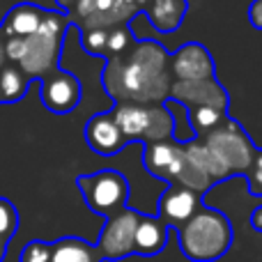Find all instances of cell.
Instances as JSON below:
<instances>
[{
	"label": "cell",
	"instance_id": "1",
	"mask_svg": "<svg viewBox=\"0 0 262 262\" xmlns=\"http://www.w3.org/2000/svg\"><path fill=\"white\" fill-rule=\"evenodd\" d=\"M170 53L154 39H138L122 55L106 60L101 72L108 97L113 104H163L170 97Z\"/></svg>",
	"mask_w": 262,
	"mask_h": 262
},
{
	"label": "cell",
	"instance_id": "2",
	"mask_svg": "<svg viewBox=\"0 0 262 262\" xmlns=\"http://www.w3.org/2000/svg\"><path fill=\"white\" fill-rule=\"evenodd\" d=\"M175 232L182 255L191 262L221 260L235 242V230H232L230 219L219 209L207 207L205 203Z\"/></svg>",
	"mask_w": 262,
	"mask_h": 262
},
{
	"label": "cell",
	"instance_id": "3",
	"mask_svg": "<svg viewBox=\"0 0 262 262\" xmlns=\"http://www.w3.org/2000/svg\"><path fill=\"white\" fill-rule=\"evenodd\" d=\"M72 26L67 14L58 9H46L44 21L37 28L35 35L26 39V55L18 62V69L30 81H39L41 76L60 69V53H62V39L67 28Z\"/></svg>",
	"mask_w": 262,
	"mask_h": 262
},
{
	"label": "cell",
	"instance_id": "4",
	"mask_svg": "<svg viewBox=\"0 0 262 262\" xmlns=\"http://www.w3.org/2000/svg\"><path fill=\"white\" fill-rule=\"evenodd\" d=\"M200 138H203V145L207 147V152L212 154V159L216 161L223 180L244 175L249 170L251 161H253L255 149H258L255 143L251 140V136L244 131V127L230 115H226L216 129H212L209 134L200 136Z\"/></svg>",
	"mask_w": 262,
	"mask_h": 262
},
{
	"label": "cell",
	"instance_id": "5",
	"mask_svg": "<svg viewBox=\"0 0 262 262\" xmlns=\"http://www.w3.org/2000/svg\"><path fill=\"white\" fill-rule=\"evenodd\" d=\"M111 113H113L115 124H118L120 134L124 136L127 143H134V140H143V143L166 140L172 134L170 113L163 108V104H115Z\"/></svg>",
	"mask_w": 262,
	"mask_h": 262
},
{
	"label": "cell",
	"instance_id": "6",
	"mask_svg": "<svg viewBox=\"0 0 262 262\" xmlns=\"http://www.w3.org/2000/svg\"><path fill=\"white\" fill-rule=\"evenodd\" d=\"M76 186L83 193V200L90 207V212L104 219L122 212L129 203L127 177L113 168H104V170L90 172V175H78Z\"/></svg>",
	"mask_w": 262,
	"mask_h": 262
},
{
	"label": "cell",
	"instance_id": "7",
	"mask_svg": "<svg viewBox=\"0 0 262 262\" xmlns=\"http://www.w3.org/2000/svg\"><path fill=\"white\" fill-rule=\"evenodd\" d=\"M140 216H143V212L124 207L122 212L106 219L104 228L99 232V239L95 244L101 262L124 260L129 255H134V235H136V226H138Z\"/></svg>",
	"mask_w": 262,
	"mask_h": 262
},
{
	"label": "cell",
	"instance_id": "8",
	"mask_svg": "<svg viewBox=\"0 0 262 262\" xmlns=\"http://www.w3.org/2000/svg\"><path fill=\"white\" fill-rule=\"evenodd\" d=\"M39 97L46 111L55 115H67L81 104V81L74 76L72 72L64 69H55V72L46 74L39 78Z\"/></svg>",
	"mask_w": 262,
	"mask_h": 262
},
{
	"label": "cell",
	"instance_id": "9",
	"mask_svg": "<svg viewBox=\"0 0 262 262\" xmlns=\"http://www.w3.org/2000/svg\"><path fill=\"white\" fill-rule=\"evenodd\" d=\"M172 81H203L216 76V62L212 53L198 41H186L168 58Z\"/></svg>",
	"mask_w": 262,
	"mask_h": 262
},
{
	"label": "cell",
	"instance_id": "10",
	"mask_svg": "<svg viewBox=\"0 0 262 262\" xmlns=\"http://www.w3.org/2000/svg\"><path fill=\"white\" fill-rule=\"evenodd\" d=\"M170 99L180 101L186 108L193 106H207V108L228 111L230 97H228L226 88L214 78H203V81H172L170 85Z\"/></svg>",
	"mask_w": 262,
	"mask_h": 262
},
{
	"label": "cell",
	"instance_id": "11",
	"mask_svg": "<svg viewBox=\"0 0 262 262\" xmlns=\"http://www.w3.org/2000/svg\"><path fill=\"white\" fill-rule=\"evenodd\" d=\"M184 163V145H177L172 138L145 143L143 166L152 177H159V180L170 184L180 177Z\"/></svg>",
	"mask_w": 262,
	"mask_h": 262
},
{
	"label": "cell",
	"instance_id": "12",
	"mask_svg": "<svg viewBox=\"0 0 262 262\" xmlns=\"http://www.w3.org/2000/svg\"><path fill=\"white\" fill-rule=\"evenodd\" d=\"M203 207V195H198L195 191L186 189V186L170 182L166 186V191L159 198V214L157 216L166 223L168 228H180L193 216L198 209Z\"/></svg>",
	"mask_w": 262,
	"mask_h": 262
},
{
	"label": "cell",
	"instance_id": "13",
	"mask_svg": "<svg viewBox=\"0 0 262 262\" xmlns=\"http://www.w3.org/2000/svg\"><path fill=\"white\" fill-rule=\"evenodd\" d=\"M85 143L92 152L101 157H113L127 147V140L120 134L113 113H97L85 122Z\"/></svg>",
	"mask_w": 262,
	"mask_h": 262
},
{
	"label": "cell",
	"instance_id": "14",
	"mask_svg": "<svg viewBox=\"0 0 262 262\" xmlns=\"http://www.w3.org/2000/svg\"><path fill=\"white\" fill-rule=\"evenodd\" d=\"M168 235H170V228H168L161 219L152 216V214H143L138 226H136L134 255H145V258L159 255L163 249H166Z\"/></svg>",
	"mask_w": 262,
	"mask_h": 262
},
{
	"label": "cell",
	"instance_id": "15",
	"mask_svg": "<svg viewBox=\"0 0 262 262\" xmlns=\"http://www.w3.org/2000/svg\"><path fill=\"white\" fill-rule=\"evenodd\" d=\"M46 9L39 7V5L32 3H18L5 14L3 23H0V32L7 37H21V39H28L30 35H35L37 28L44 21Z\"/></svg>",
	"mask_w": 262,
	"mask_h": 262
},
{
	"label": "cell",
	"instance_id": "16",
	"mask_svg": "<svg viewBox=\"0 0 262 262\" xmlns=\"http://www.w3.org/2000/svg\"><path fill=\"white\" fill-rule=\"evenodd\" d=\"M186 9H189L186 0H147V5L143 7V14L159 32L170 35L182 26Z\"/></svg>",
	"mask_w": 262,
	"mask_h": 262
},
{
	"label": "cell",
	"instance_id": "17",
	"mask_svg": "<svg viewBox=\"0 0 262 262\" xmlns=\"http://www.w3.org/2000/svg\"><path fill=\"white\" fill-rule=\"evenodd\" d=\"M51 262H101L95 244L81 237H62L51 244Z\"/></svg>",
	"mask_w": 262,
	"mask_h": 262
},
{
	"label": "cell",
	"instance_id": "18",
	"mask_svg": "<svg viewBox=\"0 0 262 262\" xmlns=\"http://www.w3.org/2000/svg\"><path fill=\"white\" fill-rule=\"evenodd\" d=\"M30 83L32 81L18 67H3L0 69V104L21 101Z\"/></svg>",
	"mask_w": 262,
	"mask_h": 262
},
{
	"label": "cell",
	"instance_id": "19",
	"mask_svg": "<svg viewBox=\"0 0 262 262\" xmlns=\"http://www.w3.org/2000/svg\"><path fill=\"white\" fill-rule=\"evenodd\" d=\"M163 108L170 113V120H172V134L170 138L175 140L177 145H186V143H193L198 136H195V131L191 129L189 124V113H186V106H182L180 101L170 99L168 97L166 101H163Z\"/></svg>",
	"mask_w": 262,
	"mask_h": 262
},
{
	"label": "cell",
	"instance_id": "20",
	"mask_svg": "<svg viewBox=\"0 0 262 262\" xmlns=\"http://www.w3.org/2000/svg\"><path fill=\"white\" fill-rule=\"evenodd\" d=\"M186 113H189L191 129L195 131L198 138L205 134H209L212 129H216L219 124H221V120L228 115V113H223V111L207 108V106H193V108H186Z\"/></svg>",
	"mask_w": 262,
	"mask_h": 262
},
{
	"label": "cell",
	"instance_id": "21",
	"mask_svg": "<svg viewBox=\"0 0 262 262\" xmlns=\"http://www.w3.org/2000/svg\"><path fill=\"white\" fill-rule=\"evenodd\" d=\"M131 44H134V35H131V30H129V23L108 28V39H106V58L122 55L124 51H129Z\"/></svg>",
	"mask_w": 262,
	"mask_h": 262
},
{
	"label": "cell",
	"instance_id": "22",
	"mask_svg": "<svg viewBox=\"0 0 262 262\" xmlns=\"http://www.w3.org/2000/svg\"><path fill=\"white\" fill-rule=\"evenodd\" d=\"M18 230V212L7 198L0 195V239L7 242L16 235Z\"/></svg>",
	"mask_w": 262,
	"mask_h": 262
},
{
	"label": "cell",
	"instance_id": "23",
	"mask_svg": "<svg viewBox=\"0 0 262 262\" xmlns=\"http://www.w3.org/2000/svg\"><path fill=\"white\" fill-rule=\"evenodd\" d=\"M106 39H108V30L104 28L81 30V44L88 55H106Z\"/></svg>",
	"mask_w": 262,
	"mask_h": 262
},
{
	"label": "cell",
	"instance_id": "24",
	"mask_svg": "<svg viewBox=\"0 0 262 262\" xmlns=\"http://www.w3.org/2000/svg\"><path fill=\"white\" fill-rule=\"evenodd\" d=\"M246 177V186H249L251 195H262V147L255 149L253 161H251L249 170L244 172Z\"/></svg>",
	"mask_w": 262,
	"mask_h": 262
},
{
	"label": "cell",
	"instance_id": "25",
	"mask_svg": "<svg viewBox=\"0 0 262 262\" xmlns=\"http://www.w3.org/2000/svg\"><path fill=\"white\" fill-rule=\"evenodd\" d=\"M18 262H51V244L41 239H32L23 246Z\"/></svg>",
	"mask_w": 262,
	"mask_h": 262
},
{
	"label": "cell",
	"instance_id": "26",
	"mask_svg": "<svg viewBox=\"0 0 262 262\" xmlns=\"http://www.w3.org/2000/svg\"><path fill=\"white\" fill-rule=\"evenodd\" d=\"M5 58L9 60V62H21L23 55H26V39H21V37H7V41H5Z\"/></svg>",
	"mask_w": 262,
	"mask_h": 262
},
{
	"label": "cell",
	"instance_id": "27",
	"mask_svg": "<svg viewBox=\"0 0 262 262\" xmlns=\"http://www.w3.org/2000/svg\"><path fill=\"white\" fill-rule=\"evenodd\" d=\"M249 23L255 30H262V0H253L249 5Z\"/></svg>",
	"mask_w": 262,
	"mask_h": 262
},
{
	"label": "cell",
	"instance_id": "28",
	"mask_svg": "<svg viewBox=\"0 0 262 262\" xmlns=\"http://www.w3.org/2000/svg\"><path fill=\"white\" fill-rule=\"evenodd\" d=\"M251 228H253L255 232H262V205L251 212Z\"/></svg>",
	"mask_w": 262,
	"mask_h": 262
},
{
	"label": "cell",
	"instance_id": "29",
	"mask_svg": "<svg viewBox=\"0 0 262 262\" xmlns=\"http://www.w3.org/2000/svg\"><path fill=\"white\" fill-rule=\"evenodd\" d=\"M122 3L127 5V7L134 9L136 14H140V12H143V7L147 5V0H122Z\"/></svg>",
	"mask_w": 262,
	"mask_h": 262
},
{
	"label": "cell",
	"instance_id": "30",
	"mask_svg": "<svg viewBox=\"0 0 262 262\" xmlns=\"http://www.w3.org/2000/svg\"><path fill=\"white\" fill-rule=\"evenodd\" d=\"M5 253H7V242L0 239V262L5 260Z\"/></svg>",
	"mask_w": 262,
	"mask_h": 262
},
{
	"label": "cell",
	"instance_id": "31",
	"mask_svg": "<svg viewBox=\"0 0 262 262\" xmlns=\"http://www.w3.org/2000/svg\"><path fill=\"white\" fill-rule=\"evenodd\" d=\"M5 60H7L5 58V46H3V41H0V69L5 67Z\"/></svg>",
	"mask_w": 262,
	"mask_h": 262
}]
</instances>
